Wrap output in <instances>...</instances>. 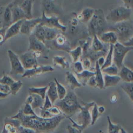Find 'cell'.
Returning a JSON list of instances; mask_svg holds the SVG:
<instances>
[{
    "label": "cell",
    "mask_w": 133,
    "mask_h": 133,
    "mask_svg": "<svg viewBox=\"0 0 133 133\" xmlns=\"http://www.w3.org/2000/svg\"><path fill=\"white\" fill-rule=\"evenodd\" d=\"M109 30L114 31L118 37V41L124 43L133 36V21L130 19L114 23L109 27Z\"/></svg>",
    "instance_id": "cell-5"
},
{
    "label": "cell",
    "mask_w": 133,
    "mask_h": 133,
    "mask_svg": "<svg viewBox=\"0 0 133 133\" xmlns=\"http://www.w3.org/2000/svg\"><path fill=\"white\" fill-rule=\"evenodd\" d=\"M48 110L54 116L63 114L61 112V110L59 109V108L56 105L52 106L50 108L48 109Z\"/></svg>",
    "instance_id": "cell-50"
},
{
    "label": "cell",
    "mask_w": 133,
    "mask_h": 133,
    "mask_svg": "<svg viewBox=\"0 0 133 133\" xmlns=\"http://www.w3.org/2000/svg\"><path fill=\"white\" fill-rule=\"evenodd\" d=\"M54 70V68L50 65H40L31 69H25L22 77L31 78L42 74L51 72Z\"/></svg>",
    "instance_id": "cell-16"
},
{
    "label": "cell",
    "mask_w": 133,
    "mask_h": 133,
    "mask_svg": "<svg viewBox=\"0 0 133 133\" xmlns=\"http://www.w3.org/2000/svg\"><path fill=\"white\" fill-rule=\"evenodd\" d=\"M98 108H99V110L100 112V113L102 114L105 111V108L104 106H98Z\"/></svg>",
    "instance_id": "cell-62"
},
{
    "label": "cell",
    "mask_w": 133,
    "mask_h": 133,
    "mask_svg": "<svg viewBox=\"0 0 133 133\" xmlns=\"http://www.w3.org/2000/svg\"><path fill=\"white\" fill-rule=\"evenodd\" d=\"M23 114L26 115H37L34 112L33 108L31 105L29 104L25 103L24 104L23 107L21 109Z\"/></svg>",
    "instance_id": "cell-43"
},
{
    "label": "cell",
    "mask_w": 133,
    "mask_h": 133,
    "mask_svg": "<svg viewBox=\"0 0 133 133\" xmlns=\"http://www.w3.org/2000/svg\"><path fill=\"white\" fill-rule=\"evenodd\" d=\"M81 22L77 19L76 16L75 17H73L72 18V19L70 21L69 25H72L73 26H77L78 25H79V23Z\"/></svg>",
    "instance_id": "cell-56"
},
{
    "label": "cell",
    "mask_w": 133,
    "mask_h": 133,
    "mask_svg": "<svg viewBox=\"0 0 133 133\" xmlns=\"http://www.w3.org/2000/svg\"><path fill=\"white\" fill-rule=\"evenodd\" d=\"M31 34L34 35L38 39L42 41L44 43L45 42V30L44 26L41 23L37 25Z\"/></svg>",
    "instance_id": "cell-30"
},
{
    "label": "cell",
    "mask_w": 133,
    "mask_h": 133,
    "mask_svg": "<svg viewBox=\"0 0 133 133\" xmlns=\"http://www.w3.org/2000/svg\"><path fill=\"white\" fill-rule=\"evenodd\" d=\"M87 84L91 87H97V81L95 75L91 76L88 80Z\"/></svg>",
    "instance_id": "cell-52"
},
{
    "label": "cell",
    "mask_w": 133,
    "mask_h": 133,
    "mask_svg": "<svg viewBox=\"0 0 133 133\" xmlns=\"http://www.w3.org/2000/svg\"><path fill=\"white\" fill-rule=\"evenodd\" d=\"M118 75L125 82H133V70L124 65L119 69Z\"/></svg>",
    "instance_id": "cell-22"
},
{
    "label": "cell",
    "mask_w": 133,
    "mask_h": 133,
    "mask_svg": "<svg viewBox=\"0 0 133 133\" xmlns=\"http://www.w3.org/2000/svg\"><path fill=\"white\" fill-rule=\"evenodd\" d=\"M18 133H36L35 130L30 127H27L21 125L18 128Z\"/></svg>",
    "instance_id": "cell-48"
},
{
    "label": "cell",
    "mask_w": 133,
    "mask_h": 133,
    "mask_svg": "<svg viewBox=\"0 0 133 133\" xmlns=\"http://www.w3.org/2000/svg\"><path fill=\"white\" fill-rule=\"evenodd\" d=\"M7 28L4 27L0 28V46L5 42V33Z\"/></svg>",
    "instance_id": "cell-49"
},
{
    "label": "cell",
    "mask_w": 133,
    "mask_h": 133,
    "mask_svg": "<svg viewBox=\"0 0 133 133\" xmlns=\"http://www.w3.org/2000/svg\"><path fill=\"white\" fill-rule=\"evenodd\" d=\"M107 121L108 123V133H120L122 127L117 124H113L109 116H107Z\"/></svg>",
    "instance_id": "cell-41"
},
{
    "label": "cell",
    "mask_w": 133,
    "mask_h": 133,
    "mask_svg": "<svg viewBox=\"0 0 133 133\" xmlns=\"http://www.w3.org/2000/svg\"><path fill=\"white\" fill-rule=\"evenodd\" d=\"M22 82L21 80L14 81L10 86V94L12 95H16L17 92L20 90L22 86Z\"/></svg>",
    "instance_id": "cell-42"
},
{
    "label": "cell",
    "mask_w": 133,
    "mask_h": 133,
    "mask_svg": "<svg viewBox=\"0 0 133 133\" xmlns=\"http://www.w3.org/2000/svg\"><path fill=\"white\" fill-rule=\"evenodd\" d=\"M31 94H32L34 98L33 101L31 104L33 110L36 109L37 108H42L44 104V99H43L40 95L38 94H34V93H31Z\"/></svg>",
    "instance_id": "cell-37"
},
{
    "label": "cell",
    "mask_w": 133,
    "mask_h": 133,
    "mask_svg": "<svg viewBox=\"0 0 133 133\" xmlns=\"http://www.w3.org/2000/svg\"><path fill=\"white\" fill-rule=\"evenodd\" d=\"M55 105L59 108L66 118L71 117L78 113L81 106L77 95L72 90L68 91L65 96L57 102Z\"/></svg>",
    "instance_id": "cell-3"
},
{
    "label": "cell",
    "mask_w": 133,
    "mask_h": 133,
    "mask_svg": "<svg viewBox=\"0 0 133 133\" xmlns=\"http://www.w3.org/2000/svg\"><path fill=\"white\" fill-rule=\"evenodd\" d=\"M82 63L84 67V70H90L91 68L92 67V63L90 59L88 57H85L83 58L82 59Z\"/></svg>",
    "instance_id": "cell-46"
},
{
    "label": "cell",
    "mask_w": 133,
    "mask_h": 133,
    "mask_svg": "<svg viewBox=\"0 0 133 133\" xmlns=\"http://www.w3.org/2000/svg\"><path fill=\"white\" fill-rule=\"evenodd\" d=\"M121 88L127 94L129 99L133 102V82H124L121 85Z\"/></svg>",
    "instance_id": "cell-35"
},
{
    "label": "cell",
    "mask_w": 133,
    "mask_h": 133,
    "mask_svg": "<svg viewBox=\"0 0 133 133\" xmlns=\"http://www.w3.org/2000/svg\"><path fill=\"white\" fill-rule=\"evenodd\" d=\"M23 21V19H22L15 22L12 23L7 28L5 33V42H6V41H7L9 39L20 33L21 26Z\"/></svg>",
    "instance_id": "cell-18"
},
{
    "label": "cell",
    "mask_w": 133,
    "mask_h": 133,
    "mask_svg": "<svg viewBox=\"0 0 133 133\" xmlns=\"http://www.w3.org/2000/svg\"><path fill=\"white\" fill-rule=\"evenodd\" d=\"M120 133H127V132L126 131V130L123 128H121V131H120Z\"/></svg>",
    "instance_id": "cell-63"
},
{
    "label": "cell",
    "mask_w": 133,
    "mask_h": 133,
    "mask_svg": "<svg viewBox=\"0 0 133 133\" xmlns=\"http://www.w3.org/2000/svg\"><path fill=\"white\" fill-rule=\"evenodd\" d=\"M68 133H82V130L71 125L67 126Z\"/></svg>",
    "instance_id": "cell-53"
},
{
    "label": "cell",
    "mask_w": 133,
    "mask_h": 133,
    "mask_svg": "<svg viewBox=\"0 0 133 133\" xmlns=\"http://www.w3.org/2000/svg\"><path fill=\"white\" fill-rule=\"evenodd\" d=\"M95 77L97 81V87L100 89H103L104 88V78L101 69V67L99 66L98 62L96 61L95 62Z\"/></svg>",
    "instance_id": "cell-25"
},
{
    "label": "cell",
    "mask_w": 133,
    "mask_h": 133,
    "mask_svg": "<svg viewBox=\"0 0 133 133\" xmlns=\"http://www.w3.org/2000/svg\"><path fill=\"white\" fill-rule=\"evenodd\" d=\"M87 23L88 33L91 37L95 35L99 37L103 32L109 30L108 21L101 9H95L92 17Z\"/></svg>",
    "instance_id": "cell-2"
},
{
    "label": "cell",
    "mask_w": 133,
    "mask_h": 133,
    "mask_svg": "<svg viewBox=\"0 0 133 133\" xmlns=\"http://www.w3.org/2000/svg\"><path fill=\"white\" fill-rule=\"evenodd\" d=\"M0 91L10 94V87L8 85L0 83Z\"/></svg>",
    "instance_id": "cell-54"
},
{
    "label": "cell",
    "mask_w": 133,
    "mask_h": 133,
    "mask_svg": "<svg viewBox=\"0 0 133 133\" xmlns=\"http://www.w3.org/2000/svg\"><path fill=\"white\" fill-rule=\"evenodd\" d=\"M12 22L11 6L8 4L7 6L0 7V25L2 27L8 28Z\"/></svg>",
    "instance_id": "cell-14"
},
{
    "label": "cell",
    "mask_w": 133,
    "mask_h": 133,
    "mask_svg": "<svg viewBox=\"0 0 133 133\" xmlns=\"http://www.w3.org/2000/svg\"><path fill=\"white\" fill-rule=\"evenodd\" d=\"M132 12H133V8H132Z\"/></svg>",
    "instance_id": "cell-64"
},
{
    "label": "cell",
    "mask_w": 133,
    "mask_h": 133,
    "mask_svg": "<svg viewBox=\"0 0 133 133\" xmlns=\"http://www.w3.org/2000/svg\"><path fill=\"white\" fill-rule=\"evenodd\" d=\"M132 9L125 6H118L110 10L106 16L107 21L116 23L130 19Z\"/></svg>",
    "instance_id": "cell-6"
},
{
    "label": "cell",
    "mask_w": 133,
    "mask_h": 133,
    "mask_svg": "<svg viewBox=\"0 0 133 133\" xmlns=\"http://www.w3.org/2000/svg\"><path fill=\"white\" fill-rule=\"evenodd\" d=\"M52 60L55 66L60 67L63 69L69 68L70 66L69 62L64 56L59 55L54 56Z\"/></svg>",
    "instance_id": "cell-28"
},
{
    "label": "cell",
    "mask_w": 133,
    "mask_h": 133,
    "mask_svg": "<svg viewBox=\"0 0 133 133\" xmlns=\"http://www.w3.org/2000/svg\"><path fill=\"white\" fill-rule=\"evenodd\" d=\"M14 81L15 80L13 79V78L6 74L4 71L3 72V77L0 79V83L10 86Z\"/></svg>",
    "instance_id": "cell-44"
},
{
    "label": "cell",
    "mask_w": 133,
    "mask_h": 133,
    "mask_svg": "<svg viewBox=\"0 0 133 133\" xmlns=\"http://www.w3.org/2000/svg\"><path fill=\"white\" fill-rule=\"evenodd\" d=\"M20 60L25 69H31L38 65L37 58L32 51H28L26 52L19 56Z\"/></svg>",
    "instance_id": "cell-13"
},
{
    "label": "cell",
    "mask_w": 133,
    "mask_h": 133,
    "mask_svg": "<svg viewBox=\"0 0 133 133\" xmlns=\"http://www.w3.org/2000/svg\"><path fill=\"white\" fill-rule=\"evenodd\" d=\"M33 100H34V98H33V96L32 94L29 93V95L27 96V98L25 100V103L29 104L31 105L32 104V103L33 102Z\"/></svg>",
    "instance_id": "cell-58"
},
{
    "label": "cell",
    "mask_w": 133,
    "mask_h": 133,
    "mask_svg": "<svg viewBox=\"0 0 133 133\" xmlns=\"http://www.w3.org/2000/svg\"><path fill=\"white\" fill-rule=\"evenodd\" d=\"M62 0H42V10L47 16L62 15L63 10Z\"/></svg>",
    "instance_id": "cell-9"
},
{
    "label": "cell",
    "mask_w": 133,
    "mask_h": 133,
    "mask_svg": "<svg viewBox=\"0 0 133 133\" xmlns=\"http://www.w3.org/2000/svg\"><path fill=\"white\" fill-rule=\"evenodd\" d=\"M113 45L110 44L109 51L105 57V62L103 66L101 67V69H102L107 67L111 66L113 64Z\"/></svg>",
    "instance_id": "cell-34"
},
{
    "label": "cell",
    "mask_w": 133,
    "mask_h": 133,
    "mask_svg": "<svg viewBox=\"0 0 133 133\" xmlns=\"http://www.w3.org/2000/svg\"><path fill=\"white\" fill-rule=\"evenodd\" d=\"M91 43V50L96 52L102 51L104 50V45L103 42L100 40L99 37L97 35H94Z\"/></svg>",
    "instance_id": "cell-31"
},
{
    "label": "cell",
    "mask_w": 133,
    "mask_h": 133,
    "mask_svg": "<svg viewBox=\"0 0 133 133\" xmlns=\"http://www.w3.org/2000/svg\"><path fill=\"white\" fill-rule=\"evenodd\" d=\"M39 116L45 118H49L54 116L48 110V109H46L43 108V107L40 108V112H39Z\"/></svg>",
    "instance_id": "cell-47"
},
{
    "label": "cell",
    "mask_w": 133,
    "mask_h": 133,
    "mask_svg": "<svg viewBox=\"0 0 133 133\" xmlns=\"http://www.w3.org/2000/svg\"><path fill=\"white\" fill-rule=\"evenodd\" d=\"M98 105L95 103L94 105L91 108L90 113H91V125H94L95 123L97 122V119L98 117L101 115L100 113L99 108H98Z\"/></svg>",
    "instance_id": "cell-38"
},
{
    "label": "cell",
    "mask_w": 133,
    "mask_h": 133,
    "mask_svg": "<svg viewBox=\"0 0 133 133\" xmlns=\"http://www.w3.org/2000/svg\"><path fill=\"white\" fill-rule=\"evenodd\" d=\"M69 53L72 57L73 62H75L79 61V59L81 58L83 54V50L80 46H78L75 49L71 50Z\"/></svg>",
    "instance_id": "cell-36"
},
{
    "label": "cell",
    "mask_w": 133,
    "mask_h": 133,
    "mask_svg": "<svg viewBox=\"0 0 133 133\" xmlns=\"http://www.w3.org/2000/svg\"><path fill=\"white\" fill-rule=\"evenodd\" d=\"M94 103V102L89 103L83 102V106H81L75 121L70 117L67 118L72 122L73 127L83 130L91 125V116L90 110Z\"/></svg>",
    "instance_id": "cell-4"
},
{
    "label": "cell",
    "mask_w": 133,
    "mask_h": 133,
    "mask_svg": "<svg viewBox=\"0 0 133 133\" xmlns=\"http://www.w3.org/2000/svg\"><path fill=\"white\" fill-rule=\"evenodd\" d=\"M21 125V122L19 119L11 117H6L1 133H18V128Z\"/></svg>",
    "instance_id": "cell-17"
},
{
    "label": "cell",
    "mask_w": 133,
    "mask_h": 133,
    "mask_svg": "<svg viewBox=\"0 0 133 133\" xmlns=\"http://www.w3.org/2000/svg\"><path fill=\"white\" fill-rule=\"evenodd\" d=\"M66 81L71 90H73L75 88L82 87V84L78 81L76 76L69 71L66 72Z\"/></svg>",
    "instance_id": "cell-23"
},
{
    "label": "cell",
    "mask_w": 133,
    "mask_h": 133,
    "mask_svg": "<svg viewBox=\"0 0 133 133\" xmlns=\"http://www.w3.org/2000/svg\"><path fill=\"white\" fill-rule=\"evenodd\" d=\"M46 46L49 49L55 50H62L69 53L71 51V44L68 38L64 34L60 32L55 38L51 41L45 42Z\"/></svg>",
    "instance_id": "cell-7"
},
{
    "label": "cell",
    "mask_w": 133,
    "mask_h": 133,
    "mask_svg": "<svg viewBox=\"0 0 133 133\" xmlns=\"http://www.w3.org/2000/svg\"><path fill=\"white\" fill-rule=\"evenodd\" d=\"M7 54L11 66L10 74L14 75H23L25 69L20 60L19 56L11 50H8Z\"/></svg>",
    "instance_id": "cell-11"
},
{
    "label": "cell",
    "mask_w": 133,
    "mask_h": 133,
    "mask_svg": "<svg viewBox=\"0 0 133 133\" xmlns=\"http://www.w3.org/2000/svg\"><path fill=\"white\" fill-rule=\"evenodd\" d=\"M29 45L28 50L40 52L43 54V58L48 59V53L50 49L42 41L38 39L34 35L31 34L29 37Z\"/></svg>",
    "instance_id": "cell-10"
},
{
    "label": "cell",
    "mask_w": 133,
    "mask_h": 133,
    "mask_svg": "<svg viewBox=\"0 0 133 133\" xmlns=\"http://www.w3.org/2000/svg\"><path fill=\"white\" fill-rule=\"evenodd\" d=\"M133 50V47L127 46L123 43L117 42L113 45V64L115 65L119 69L123 65V61L125 56L129 51Z\"/></svg>",
    "instance_id": "cell-8"
},
{
    "label": "cell",
    "mask_w": 133,
    "mask_h": 133,
    "mask_svg": "<svg viewBox=\"0 0 133 133\" xmlns=\"http://www.w3.org/2000/svg\"><path fill=\"white\" fill-rule=\"evenodd\" d=\"M95 9L90 7H86L83 9L80 13L76 14L77 19L83 23H87L92 17L95 13Z\"/></svg>",
    "instance_id": "cell-19"
},
{
    "label": "cell",
    "mask_w": 133,
    "mask_h": 133,
    "mask_svg": "<svg viewBox=\"0 0 133 133\" xmlns=\"http://www.w3.org/2000/svg\"><path fill=\"white\" fill-rule=\"evenodd\" d=\"M25 0H12L9 4L12 6H20Z\"/></svg>",
    "instance_id": "cell-57"
},
{
    "label": "cell",
    "mask_w": 133,
    "mask_h": 133,
    "mask_svg": "<svg viewBox=\"0 0 133 133\" xmlns=\"http://www.w3.org/2000/svg\"><path fill=\"white\" fill-rule=\"evenodd\" d=\"M11 117L19 119L22 126L33 129L36 133H51L58 127L66 116L61 114L51 118H45L37 115H24L20 109L17 114Z\"/></svg>",
    "instance_id": "cell-1"
},
{
    "label": "cell",
    "mask_w": 133,
    "mask_h": 133,
    "mask_svg": "<svg viewBox=\"0 0 133 133\" xmlns=\"http://www.w3.org/2000/svg\"><path fill=\"white\" fill-rule=\"evenodd\" d=\"M104 88L116 86L121 81V79L118 75L111 76L107 74L103 75Z\"/></svg>",
    "instance_id": "cell-27"
},
{
    "label": "cell",
    "mask_w": 133,
    "mask_h": 133,
    "mask_svg": "<svg viewBox=\"0 0 133 133\" xmlns=\"http://www.w3.org/2000/svg\"><path fill=\"white\" fill-rule=\"evenodd\" d=\"M46 94L53 103L59 98L56 83L55 81H50L48 84V89Z\"/></svg>",
    "instance_id": "cell-26"
},
{
    "label": "cell",
    "mask_w": 133,
    "mask_h": 133,
    "mask_svg": "<svg viewBox=\"0 0 133 133\" xmlns=\"http://www.w3.org/2000/svg\"><path fill=\"white\" fill-rule=\"evenodd\" d=\"M123 44L124 45L127 46L133 47V36L129 40H128L127 42H126Z\"/></svg>",
    "instance_id": "cell-60"
},
{
    "label": "cell",
    "mask_w": 133,
    "mask_h": 133,
    "mask_svg": "<svg viewBox=\"0 0 133 133\" xmlns=\"http://www.w3.org/2000/svg\"><path fill=\"white\" fill-rule=\"evenodd\" d=\"M54 80L56 83L57 90L59 99L60 100H61L65 96V95L67 94L68 91H67L66 88L62 84H61L56 78H54Z\"/></svg>",
    "instance_id": "cell-40"
},
{
    "label": "cell",
    "mask_w": 133,
    "mask_h": 133,
    "mask_svg": "<svg viewBox=\"0 0 133 133\" xmlns=\"http://www.w3.org/2000/svg\"><path fill=\"white\" fill-rule=\"evenodd\" d=\"M72 68L75 74L80 73L84 70L82 63L80 61L73 62L72 65Z\"/></svg>",
    "instance_id": "cell-45"
},
{
    "label": "cell",
    "mask_w": 133,
    "mask_h": 133,
    "mask_svg": "<svg viewBox=\"0 0 133 133\" xmlns=\"http://www.w3.org/2000/svg\"><path fill=\"white\" fill-rule=\"evenodd\" d=\"M41 22V17H37L35 18L24 19L22 23L20 33L30 35L35 27L40 23Z\"/></svg>",
    "instance_id": "cell-15"
},
{
    "label": "cell",
    "mask_w": 133,
    "mask_h": 133,
    "mask_svg": "<svg viewBox=\"0 0 133 133\" xmlns=\"http://www.w3.org/2000/svg\"><path fill=\"white\" fill-rule=\"evenodd\" d=\"M41 23L47 27L56 28L63 32H66L67 30V26L60 22L59 18L58 16L55 15L47 16L44 11H42Z\"/></svg>",
    "instance_id": "cell-12"
},
{
    "label": "cell",
    "mask_w": 133,
    "mask_h": 133,
    "mask_svg": "<svg viewBox=\"0 0 133 133\" xmlns=\"http://www.w3.org/2000/svg\"><path fill=\"white\" fill-rule=\"evenodd\" d=\"M124 4V6L128 8H133V0H121Z\"/></svg>",
    "instance_id": "cell-55"
},
{
    "label": "cell",
    "mask_w": 133,
    "mask_h": 133,
    "mask_svg": "<svg viewBox=\"0 0 133 133\" xmlns=\"http://www.w3.org/2000/svg\"><path fill=\"white\" fill-rule=\"evenodd\" d=\"M100 40L104 43L115 44L118 42L116 33L112 30H108L102 33L99 37Z\"/></svg>",
    "instance_id": "cell-20"
},
{
    "label": "cell",
    "mask_w": 133,
    "mask_h": 133,
    "mask_svg": "<svg viewBox=\"0 0 133 133\" xmlns=\"http://www.w3.org/2000/svg\"><path fill=\"white\" fill-rule=\"evenodd\" d=\"M34 0H25L23 3L20 6V7L25 13L27 19L32 18V9Z\"/></svg>",
    "instance_id": "cell-29"
},
{
    "label": "cell",
    "mask_w": 133,
    "mask_h": 133,
    "mask_svg": "<svg viewBox=\"0 0 133 133\" xmlns=\"http://www.w3.org/2000/svg\"><path fill=\"white\" fill-rule=\"evenodd\" d=\"M8 95H9V93H4V92L0 91V99H4V98H6Z\"/></svg>",
    "instance_id": "cell-61"
},
{
    "label": "cell",
    "mask_w": 133,
    "mask_h": 133,
    "mask_svg": "<svg viewBox=\"0 0 133 133\" xmlns=\"http://www.w3.org/2000/svg\"><path fill=\"white\" fill-rule=\"evenodd\" d=\"M97 61L98 62L99 66L101 67L104 64V62H105V57L103 56H100L99 57L98 59L97 60Z\"/></svg>",
    "instance_id": "cell-59"
},
{
    "label": "cell",
    "mask_w": 133,
    "mask_h": 133,
    "mask_svg": "<svg viewBox=\"0 0 133 133\" xmlns=\"http://www.w3.org/2000/svg\"><path fill=\"white\" fill-rule=\"evenodd\" d=\"M48 86L43 87H30L28 89L29 93H34L40 95L43 99H45L46 95Z\"/></svg>",
    "instance_id": "cell-33"
},
{
    "label": "cell",
    "mask_w": 133,
    "mask_h": 133,
    "mask_svg": "<svg viewBox=\"0 0 133 133\" xmlns=\"http://www.w3.org/2000/svg\"><path fill=\"white\" fill-rule=\"evenodd\" d=\"M75 74L78 81L82 84V86H85L87 84L88 79L91 76L95 75V72L90 70H84L82 72L80 73Z\"/></svg>",
    "instance_id": "cell-24"
},
{
    "label": "cell",
    "mask_w": 133,
    "mask_h": 133,
    "mask_svg": "<svg viewBox=\"0 0 133 133\" xmlns=\"http://www.w3.org/2000/svg\"><path fill=\"white\" fill-rule=\"evenodd\" d=\"M102 73L111 76L118 75L119 72V68L114 64L101 69Z\"/></svg>",
    "instance_id": "cell-39"
},
{
    "label": "cell",
    "mask_w": 133,
    "mask_h": 133,
    "mask_svg": "<svg viewBox=\"0 0 133 133\" xmlns=\"http://www.w3.org/2000/svg\"><path fill=\"white\" fill-rule=\"evenodd\" d=\"M44 27L45 30V42L54 39L57 35L61 31L56 28L49 27L46 26H44Z\"/></svg>",
    "instance_id": "cell-32"
},
{
    "label": "cell",
    "mask_w": 133,
    "mask_h": 133,
    "mask_svg": "<svg viewBox=\"0 0 133 133\" xmlns=\"http://www.w3.org/2000/svg\"><path fill=\"white\" fill-rule=\"evenodd\" d=\"M9 5L11 6L13 23L27 18L25 13L19 6H12L10 4Z\"/></svg>",
    "instance_id": "cell-21"
},
{
    "label": "cell",
    "mask_w": 133,
    "mask_h": 133,
    "mask_svg": "<svg viewBox=\"0 0 133 133\" xmlns=\"http://www.w3.org/2000/svg\"><path fill=\"white\" fill-rule=\"evenodd\" d=\"M52 103L51 102V100L48 96V95L46 94L45 98L44 99V102L43 106V107L46 109H49L52 106Z\"/></svg>",
    "instance_id": "cell-51"
}]
</instances>
